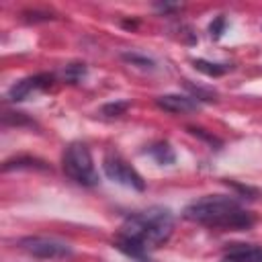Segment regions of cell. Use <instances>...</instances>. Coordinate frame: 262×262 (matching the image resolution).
<instances>
[{
	"mask_svg": "<svg viewBox=\"0 0 262 262\" xmlns=\"http://www.w3.org/2000/svg\"><path fill=\"white\" fill-rule=\"evenodd\" d=\"M174 229V217L170 209L151 207L139 213H131L121 223L115 248L137 262H151V252L168 242Z\"/></svg>",
	"mask_w": 262,
	"mask_h": 262,
	"instance_id": "1",
	"label": "cell"
},
{
	"mask_svg": "<svg viewBox=\"0 0 262 262\" xmlns=\"http://www.w3.org/2000/svg\"><path fill=\"white\" fill-rule=\"evenodd\" d=\"M182 217L217 229H248L254 225V215L246 211L233 196L225 194H207L188 203Z\"/></svg>",
	"mask_w": 262,
	"mask_h": 262,
	"instance_id": "2",
	"label": "cell"
},
{
	"mask_svg": "<svg viewBox=\"0 0 262 262\" xmlns=\"http://www.w3.org/2000/svg\"><path fill=\"white\" fill-rule=\"evenodd\" d=\"M61 168L70 180L82 186H96L98 184V172L92 162V154L86 143L74 141L63 149L61 156Z\"/></svg>",
	"mask_w": 262,
	"mask_h": 262,
	"instance_id": "3",
	"label": "cell"
},
{
	"mask_svg": "<svg viewBox=\"0 0 262 262\" xmlns=\"http://www.w3.org/2000/svg\"><path fill=\"white\" fill-rule=\"evenodd\" d=\"M102 170L106 174L108 180L117 182V184H123L127 188H133V190H143L145 188V182L141 178V174L115 149H108L102 158Z\"/></svg>",
	"mask_w": 262,
	"mask_h": 262,
	"instance_id": "4",
	"label": "cell"
},
{
	"mask_svg": "<svg viewBox=\"0 0 262 262\" xmlns=\"http://www.w3.org/2000/svg\"><path fill=\"white\" fill-rule=\"evenodd\" d=\"M20 250H25L27 254L35 256V258H43V260H55V258H66L72 254V248L59 239L53 237H43V235H27L18 242Z\"/></svg>",
	"mask_w": 262,
	"mask_h": 262,
	"instance_id": "5",
	"label": "cell"
},
{
	"mask_svg": "<svg viewBox=\"0 0 262 262\" xmlns=\"http://www.w3.org/2000/svg\"><path fill=\"white\" fill-rule=\"evenodd\" d=\"M51 76L49 74H37V76H29V78H23L18 82H14L10 88H8V94L6 98L12 100V102H20L25 98H29L33 92H39V90H45L51 86Z\"/></svg>",
	"mask_w": 262,
	"mask_h": 262,
	"instance_id": "6",
	"label": "cell"
},
{
	"mask_svg": "<svg viewBox=\"0 0 262 262\" xmlns=\"http://www.w3.org/2000/svg\"><path fill=\"white\" fill-rule=\"evenodd\" d=\"M156 104L162 111L172 113V115H186V113L199 111V100L186 94H162L156 98Z\"/></svg>",
	"mask_w": 262,
	"mask_h": 262,
	"instance_id": "7",
	"label": "cell"
},
{
	"mask_svg": "<svg viewBox=\"0 0 262 262\" xmlns=\"http://www.w3.org/2000/svg\"><path fill=\"white\" fill-rule=\"evenodd\" d=\"M221 262H262V246L231 244L229 248H225Z\"/></svg>",
	"mask_w": 262,
	"mask_h": 262,
	"instance_id": "8",
	"label": "cell"
},
{
	"mask_svg": "<svg viewBox=\"0 0 262 262\" xmlns=\"http://www.w3.org/2000/svg\"><path fill=\"white\" fill-rule=\"evenodd\" d=\"M147 151H149V156H151L158 164H162V166H168V164H172V162H174V151H172L170 143H166V141L154 143Z\"/></svg>",
	"mask_w": 262,
	"mask_h": 262,
	"instance_id": "9",
	"label": "cell"
},
{
	"mask_svg": "<svg viewBox=\"0 0 262 262\" xmlns=\"http://www.w3.org/2000/svg\"><path fill=\"white\" fill-rule=\"evenodd\" d=\"M192 66H194L199 72H203V74H207V76H213V78L223 76V74H227V72L231 70L229 63H213V61H207V59H194Z\"/></svg>",
	"mask_w": 262,
	"mask_h": 262,
	"instance_id": "10",
	"label": "cell"
},
{
	"mask_svg": "<svg viewBox=\"0 0 262 262\" xmlns=\"http://www.w3.org/2000/svg\"><path fill=\"white\" fill-rule=\"evenodd\" d=\"M12 168H39V170H47L45 162L37 160V158H14V160H8L4 162V170H12Z\"/></svg>",
	"mask_w": 262,
	"mask_h": 262,
	"instance_id": "11",
	"label": "cell"
},
{
	"mask_svg": "<svg viewBox=\"0 0 262 262\" xmlns=\"http://www.w3.org/2000/svg\"><path fill=\"white\" fill-rule=\"evenodd\" d=\"M121 57H123L127 63L137 66V68H141V70H154V68H156V61H154L151 57L141 55V53H135V51H125Z\"/></svg>",
	"mask_w": 262,
	"mask_h": 262,
	"instance_id": "12",
	"label": "cell"
},
{
	"mask_svg": "<svg viewBox=\"0 0 262 262\" xmlns=\"http://www.w3.org/2000/svg\"><path fill=\"white\" fill-rule=\"evenodd\" d=\"M84 74H86V66L84 63H70V66H66L61 70V78L66 82H72V84L80 82L84 78Z\"/></svg>",
	"mask_w": 262,
	"mask_h": 262,
	"instance_id": "13",
	"label": "cell"
},
{
	"mask_svg": "<svg viewBox=\"0 0 262 262\" xmlns=\"http://www.w3.org/2000/svg\"><path fill=\"white\" fill-rule=\"evenodd\" d=\"M127 108H129V102H127V100H117V102H108V104H104L100 113L106 115V117H119V115H123Z\"/></svg>",
	"mask_w": 262,
	"mask_h": 262,
	"instance_id": "14",
	"label": "cell"
},
{
	"mask_svg": "<svg viewBox=\"0 0 262 262\" xmlns=\"http://www.w3.org/2000/svg\"><path fill=\"white\" fill-rule=\"evenodd\" d=\"M223 31H225V18H223V16H217V18L209 25V33H211L213 39H219V37L223 35Z\"/></svg>",
	"mask_w": 262,
	"mask_h": 262,
	"instance_id": "15",
	"label": "cell"
}]
</instances>
